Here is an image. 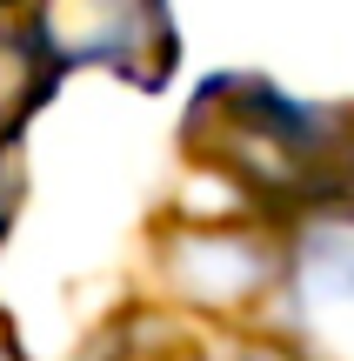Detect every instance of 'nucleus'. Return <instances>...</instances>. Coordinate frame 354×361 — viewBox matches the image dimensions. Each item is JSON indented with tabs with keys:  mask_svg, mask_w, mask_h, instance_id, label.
Here are the masks:
<instances>
[{
	"mask_svg": "<svg viewBox=\"0 0 354 361\" xmlns=\"http://www.w3.org/2000/svg\"><path fill=\"white\" fill-rule=\"evenodd\" d=\"M181 147L267 207H308L348 188V147L321 107H301L261 74H214L187 101Z\"/></svg>",
	"mask_w": 354,
	"mask_h": 361,
	"instance_id": "nucleus-1",
	"label": "nucleus"
},
{
	"mask_svg": "<svg viewBox=\"0 0 354 361\" xmlns=\"http://www.w3.org/2000/svg\"><path fill=\"white\" fill-rule=\"evenodd\" d=\"M27 20L61 74L101 67V74L154 94L167 87L174 61H181L167 0H27Z\"/></svg>",
	"mask_w": 354,
	"mask_h": 361,
	"instance_id": "nucleus-2",
	"label": "nucleus"
},
{
	"mask_svg": "<svg viewBox=\"0 0 354 361\" xmlns=\"http://www.w3.org/2000/svg\"><path fill=\"white\" fill-rule=\"evenodd\" d=\"M294 314L334 361H354V221H315L301 234Z\"/></svg>",
	"mask_w": 354,
	"mask_h": 361,
	"instance_id": "nucleus-3",
	"label": "nucleus"
},
{
	"mask_svg": "<svg viewBox=\"0 0 354 361\" xmlns=\"http://www.w3.org/2000/svg\"><path fill=\"white\" fill-rule=\"evenodd\" d=\"M160 274H167L187 301H208V308L221 301L227 308V301L254 295V288L274 274V261L241 228H174L167 241H160Z\"/></svg>",
	"mask_w": 354,
	"mask_h": 361,
	"instance_id": "nucleus-4",
	"label": "nucleus"
},
{
	"mask_svg": "<svg viewBox=\"0 0 354 361\" xmlns=\"http://www.w3.org/2000/svg\"><path fill=\"white\" fill-rule=\"evenodd\" d=\"M61 80L67 74L47 61L34 20H27V0H0V147H20L27 121L53 101Z\"/></svg>",
	"mask_w": 354,
	"mask_h": 361,
	"instance_id": "nucleus-5",
	"label": "nucleus"
},
{
	"mask_svg": "<svg viewBox=\"0 0 354 361\" xmlns=\"http://www.w3.org/2000/svg\"><path fill=\"white\" fill-rule=\"evenodd\" d=\"M27 201V168H20V147H0V241L13 234V214Z\"/></svg>",
	"mask_w": 354,
	"mask_h": 361,
	"instance_id": "nucleus-6",
	"label": "nucleus"
},
{
	"mask_svg": "<svg viewBox=\"0 0 354 361\" xmlns=\"http://www.w3.org/2000/svg\"><path fill=\"white\" fill-rule=\"evenodd\" d=\"M0 361H27V355H20V341H13L7 328H0Z\"/></svg>",
	"mask_w": 354,
	"mask_h": 361,
	"instance_id": "nucleus-7",
	"label": "nucleus"
},
{
	"mask_svg": "<svg viewBox=\"0 0 354 361\" xmlns=\"http://www.w3.org/2000/svg\"><path fill=\"white\" fill-rule=\"evenodd\" d=\"M348 188H354V147H348Z\"/></svg>",
	"mask_w": 354,
	"mask_h": 361,
	"instance_id": "nucleus-8",
	"label": "nucleus"
},
{
	"mask_svg": "<svg viewBox=\"0 0 354 361\" xmlns=\"http://www.w3.org/2000/svg\"><path fill=\"white\" fill-rule=\"evenodd\" d=\"M214 361H254V355H214Z\"/></svg>",
	"mask_w": 354,
	"mask_h": 361,
	"instance_id": "nucleus-9",
	"label": "nucleus"
}]
</instances>
